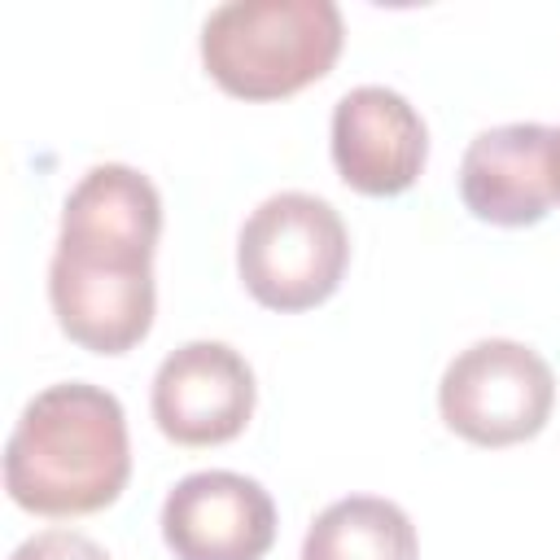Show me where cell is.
I'll return each instance as SVG.
<instances>
[{"label":"cell","mask_w":560,"mask_h":560,"mask_svg":"<svg viewBox=\"0 0 560 560\" xmlns=\"http://www.w3.org/2000/svg\"><path fill=\"white\" fill-rule=\"evenodd\" d=\"M429 158V131L416 105L381 83L350 88L332 109L337 175L368 197L407 192Z\"/></svg>","instance_id":"cell-8"},{"label":"cell","mask_w":560,"mask_h":560,"mask_svg":"<svg viewBox=\"0 0 560 560\" xmlns=\"http://www.w3.org/2000/svg\"><path fill=\"white\" fill-rule=\"evenodd\" d=\"M162 538L175 560H262L276 542V503L245 472H188L162 503Z\"/></svg>","instance_id":"cell-7"},{"label":"cell","mask_w":560,"mask_h":560,"mask_svg":"<svg viewBox=\"0 0 560 560\" xmlns=\"http://www.w3.org/2000/svg\"><path fill=\"white\" fill-rule=\"evenodd\" d=\"M459 197L481 223H538L556 206V127L503 122L477 131L459 162Z\"/></svg>","instance_id":"cell-9"},{"label":"cell","mask_w":560,"mask_h":560,"mask_svg":"<svg viewBox=\"0 0 560 560\" xmlns=\"http://www.w3.org/2000/svg\"><path fill=\"white\" fill-rule=\"evenodd\" d=\"M9 560H109V551L79 529H39L18 542Z\"/></svg>","instance_id":"cell-12"},{"label":"cell","mask_w":560,"mask_h":560,"mask_svg":"<svg viewBox=\"0 0 560 560\" xmlns=\"http://www.w3.org/2000/svg\"><path fill=\"white\" fill-rule=\"evenodd\" d=\"M411 516L381 494H350L328 503L302 538V560H416Z\"/></svg>","instance_id":"cell-11"},{"label":"cell","mask_w":560,"mask_h":560,"mask_svg":"<svg viewBox=\"0 0 560 560\" xmlns=\"http://www.w3.org/2000/svg\"><path fill=\"white\" fill-rule=\"evenodd\" d=\"M131 477L122 402L88 381L39 389L4 446V490L35 516H88L109 508Z\"/></svg>","instance_id":"cell-1"},{"label":"cell","mask_w":560,"mask_h":560,"mask_svg":"<svg viewBox=\"0 0 560 560\" xmlns=\"http://www.w3.org/2000/svg\"><path fill=\"white\" fill-rule=\"evenodd\" d=\"M346 26L332 0H228L201 26L210 79L241 101H280L324 79Z\"/></svg>","instance_id":"cell-2"},{"label":"cell","mask_w":560,"mask_h":560,"mask_svg":"<svg viewBox=\"0 0 560 560\" xmlns=\"http://www.w3.org/2000/svg\"><path fill=\"white\" fill-rule=\"evenodd\" d=\"M556 201H560V127H556Z\"/></svg>","instance_id":"cell-13"},{"label":"cell","mask_w":560,"mask_h":560,"mask_svg":"<svg viewBox=\"0 0 560 560\" xmlns=\"http://www.w3.org/2000/svg\"><path fill=\"white\" fill-rule=\"evenodd\" d=\"M158 236H162V197L149 175L122 162L92 166L61 206V241L153 254Z\"/></svg>","instance_id":"cell-10"},{"label":"cell","mask_w":560,"mask_h":560,"mask_svg":"<svg viewBox=\"0 0 560 560\" xmlns=\"http://www.w3.org/2000/svg\"><path fill=\"white\" fill-rule=\"evenodd\" d=\"M556 402L551 363L512 337H486L459 350L438 381V411L472 446H512L534 438Z\"/></svg>","instance_id":"cell-4"},{"label":"cell","mask_w":560,"mask_h":560,"mask_svg":"<svg viewBox=\"0 0 560 560\" xmlns=\"http://www.w3.org/2000/svg\"><path fill=\"white\" fill-rule=\"evenodd\" d=\"M48 302L70 341L92 354H122L153 328V254L57 236L48 262Z\"/></svg>","instance_id":"cell-5"},{"label":"cell","mask_w":560,"mask_h":560,"mask_svg":"<svg viewBox=\"0 0 560 560\" xmlns=\"http://www.w3.org/2000/svg\"><path fill=\"white\" fill-rule=\"evenodd\" d=\"M149 402L175 446H219L254 416V372L223 341H188L158 363Z\"/></svg>","instance_id":"cell-6"},{"label":"cell","mask_w":560,"mask_h":560,"mask_svg":"<svg viewBox=\"0 0 560 560\" xmlns=\"http://www.w3.org/2000/svg\"><path fill=\"white\" fill-rule=\"evenodd\" d=\"M350 262L341 214L315 192H276L241 228L236 271L267 311H311L337 293Z\"/></svg>","instance_id":"cell-3"}]
</instances>
